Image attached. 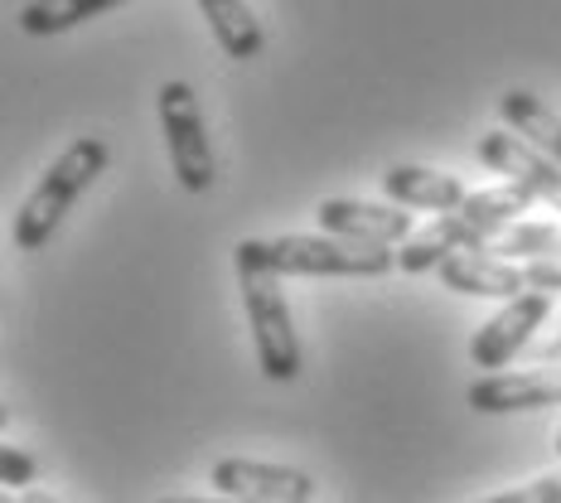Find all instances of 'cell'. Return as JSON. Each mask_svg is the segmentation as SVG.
Instances as JSON below:
<instances>
[{"instance_id":"9","label":"cell","mask_w":561,"mask_h":503,"mask_svg":"<svg viewBox=\"0 0 561 503\" xmlns=\"http://www.w3.org/2000/svg\"><path fill=\"white\" fill-rule=\"evenodd\" d=\"M465 402L484 416H508V412H537V407L561 402V373H489L479 378Z\"/></svg>"},{"instance_id":"14","label":"cell","mask_w":561,"mask_h":503,"mask_svg":"<svg viewBox=\"0 0 561 503\" xmlns=\"http://www.w3.org/2000/svg\"><path fill=\"white\" fill-rule=\"evenodd\" d=\"M499 112H504V122L513 126V132L528 136L537 150H547V156L561 165V116L547 107L537 92H528V88L504 92V98H499Z\"/></svg>"},{"instance_id":"2","label":"cell","mask_w":561,"mask_h":503,"mask_svg":"<svg viewBox=\"0 0 561 503\" xmlns=\"http://www.w3.org/2000/svg\"><path fill=\"white\" fill-rule=\"evenodd\" d=\"M107 160H112L107 140H102V136H78L73 146H68L64 156H58L54 165L39 174V184H34L30 198L20 204L15 228H10L15 252H39L44 242L58 232L64 214L78 204V194L92 190V180L107 170Z\"/></svg>"},{"instance_id":"3","label":"cell","mask_w":561,"mask_h":503,"mask_svg":"<svg viewBox=\"0 0 561 503\" xmlns=\"http://www.w3.org/2000/svg\"><path fill=\"white\" fill-rule=\"evenodd\" d=\"M242 306H248L252 324V348H256V368L266 382H296L300 378V344H296V324H290L286 290H280L276 272H256L242 266Z\"/></svg>"},{"instance_id":"20","label":"cell","mask_w":561,"mask_h":503,"mask_svg":"<svg viewBox=\"0 0 561 503\" xmlns=\"http://www.w3.org/2000/svg\"><path fill=\"white\" fill-rule=\"evenodd\" d=\"M523 276H528L533 290L557 296V290H561V256H533V262H523Z\"/></svg>"},{"instance_id":"1","label":"cell","mask_w":561,"mask_h":503,"mask_svg":"<svg viewBox=\"0 0 561 503\" xmlns=\"http://www.w3.org/2000/svg\"><path fill=\"white\" fill-rule=\"evenodd\" d=\"M232 262L256 266V272H276V276H388L397 266V252L373 248V242L354 238H306V232H290V238H242Z\"/></svg>"},{"instance_id":"10","label":"cell","mask_w":561,"mask_h":503,"mask_svg":"<svg viewBox=\"0 0 561 503\" xmlns=\"http://www.w3.org/2000/svg\"><path fill=\"white\" fill-rule=\"evenodd\" d=\"M446 290L455 296H499V300H518L528 296V276H523L518 262L508 256H489V252H455L436 266Z\"/></svg>"},{"instance_id":"8","label":"cell","mask_w":561,"mask_h":503,"mask_svg":"<svg viewBox=\"0 0 561 503\" xmlns=\"http://www.w3.org/2000/svg\"><path fill=\"white\" fill-rule=\"evenodd\" d=\"M547 310H552V296H547V290H528V296L508 300V306L489 324H479V334L470 339V364L474 368H504L533 339L537 324L547 320Z\"/></svg>"},{"instance_id":"4","label":"cell","mask_w":561,"mask_h":503,"mask_svg":"<svg viewBox=\"0 0 561 503\" xmlns=\"http://www.w3.org/2000/svg\"><path fill=\"white\" fill-rule=\"evenodd\" d=\"M156 107H160V132H165L170 146V170L180 180L184 194H208L214 190V146H208V126L204 112H198V98L190 83H165L156 92Z\"/></svg>"},{"instance_id":"11","label":"cell","mask_w":561,"mask_h":503,"mask_svg":"<svg viewBox=\"0 0 561 503\" xmlns=\"http://www.w3.org/2000/svg\"><path fill=\"white\" fill-rule=\"evenodd\" d=\"M484 252V232L474 224H465L460 214H440L436 224L426 232H412V238L402 242V252H397V266H402L407 276H421V272H436L446 256L455 252Z\"/></svg>"},{"instance_id":"23","label":"cell","mask_w":561,"mask_h":503,"mask_svg":"<svg viewBox=\"0 0 561 503\" xmlns=\"http://www.w3.org/2000/svg\"><path fill=\"white\" fill-rule=\"evenodd\" d=\"M557 450H561V431H557Z\"/></svg>"},{"instance_id":"15","label":"cell","mask_w":561,"mask_h":503,"mask_svg":"<svg viewBox=\"0 0 561 503\" xmlns=\"http://www.w3.org/2000/svg\"><path fill=\"white\" fill-rule=\"evenodd\" d=\"M533 204H537V198L523 190V184H499V190H479V194H470L460 208H455V214H460L465 224H474L479 232H484V242H489L499 228L523 224V214H533Z\"/></svg>"},{"instance_id":"5","label":"cell","mask_w":561,"mask_h":503,"mask_svg":"<svg viewBox=\"0 0 561 503\" xmlns=\"http://www.w3.org/2000/svg\"><path fill=\"white\" fill-rule=\"evenodd\" d=\"M479 165H489L494 174H508V184H523L537 204H547L552 214H561V165L547 150H537L528 136L508 132H484L474 140Z\"/></svg>"},{"instance_id":"17","label":"cell","mask_w":561,"mask_h":503,"mask_svg":"<svg viewBox=\"0 0 561 503\" xmlns=\"http://www.w3.org/2000/svg\"><path fill=\"white\" fill-rule=\"evenodd\" d=\"M489 256H561V224H533V218H523V224H508L499 228L494 238L484 242Z\"/></svg>"},{"instance_id":"7","label":"cell","mask_w":561,"mask_h":503,"mask_svg":"<svg viewBox=\"0 0 561 503\" xmlns=\"http://www.w3.org/2000/svg\"><path fill=\"white\" fill-rule=\"evenodd\" d=\"M324 232L334 238L373 242V248H397L412 238V214H402V204H368V198H320L314 208Z\"/></svg>"},{"instance_id":"13","label":"cell","mask_w":561,"mask_h":503,"mask_svg":"<svg viewBox=\"0 0 561 503\" xmlns=\"http://www.w3.org/2000/svg\"><path fill=\"white\" fill-rule=\"evenodd\" d=\"M198 10H204L208 30H214L218 49H224L232 64H252V58H262V25H256V15L248 10V0H198Z\"/></svg>"},{"instance_id":"18","label":"cell","mask_w":561,"mask_h":503,"mask_svg":"<svg viewBox=\"0 0 561 503\" xmlns=\"http://www.w3.org/2000/svg\"><path fill=\"white\" fill-rule=\"evenodd\" d=\"M0 484H10L15 494H25L34 484V460L20 446H0Z\"/></svg>"},{"instance_id":"6","label":"cell","mask_w":561,"mask_h":503,"mask_svg":"<svg viewBox=\"0 0 561 503\" xmlns=\"http://www.w3.org/2000/svg\"><path fill=\"white\" fill-rule=\"evenodd\" d=\"M214 489L232 499H252V503H314V479L286 465H266V460H228L214 465Z\"/></svg>"},{"instance_id":"12","label":"cell","mask_w":561,"mask_h":503,"mask_svg":"<svg viewBox=\"0 0 561 503\" xmlns=\"http://www.w3.org/2000/svg\"><path fill=\"white\" fill-rule=\"evenodd\" d=\"M382 190L392 204L402 208H431V214H455L465 204V184L446 170H426V165H392L382 174Z\"/></svg>"},{"instance_id":"16","label":"cell","mask_w":561,"mask_h":503,"mask_svg":"<svg viewBox=\"0 0 561 503\" xmlns=\"http://www.w3.org/2000/svg\"><path fill=\"white\" fill-rule=\"evenodd\" d=\"M116 5H126V0H30V5L20 10V30L44 39V34H64V30L83 25V20L107 15Z\"/></svg>"},{"instance_id":"22","label":"cell","mask_w":561,"mask_h":503,"mask_svg":"<svg viewBox=\"0 0 561 503\" xmlns=\"http://www.w3.org/2000/svg\"><path fill=\"white\" fill-rule=\"evenodd\" d=\"M165 503H252V499H232V494H218V499H165Z\"/></svg>"},{"instance_id":"21","label":"cell","mask_w":561,"mask_h":503,"mask_svg":"<svg viewBox=\"0 0 561 503\" xmlns=\"http://www.w3.org/2000/svg\"><path fill=\"white\" fill-rule=\"evenodd\" d=\"M5 503H58V499H54V494H34V489H25V494L5 499Z\"/></svg>"},{"instance_id":"19","label":"cell","mask_w":561,"mask_h":503,"mask_svg":"<svg viewBox=\"0 0 561 503\" xmlns=\"http://www.w3.org/2000/svg\"><path fill=\"white\" fill-rule=\"evenodd\" d=\"M484 503H561V479H533V484L508 489V494H494Z\"/></svg>"}]
</instances>
